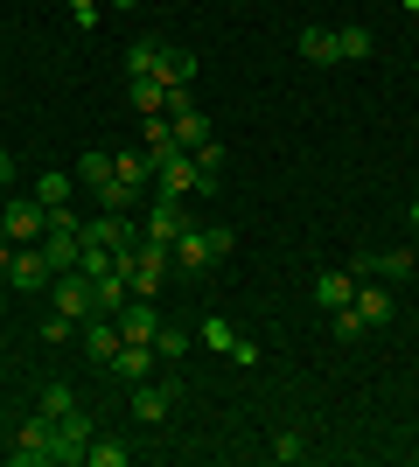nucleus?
Wrapping results in <instances>:
<instances>
[{"instance_id": "obj_18", "label": "nucleus", "mask_w": 419, "mask_h": 467, "mask_svg": "<svg viewBox=\"0 0 419 467\" xmlns=\"http://www.w3.org/2000/svg\"><path fill=\"white\" fill-rule=\"evenodd\" d=\"M168 91H189V78H196V57L189 49H161V70H154Z\"/></svg>"}, {"instance_id": "obj_13", "label": "nucleus", "mask_w": 419, "mask_h": 467, "mask_svg": "<svg viewBox=\"0 0 419 467\" xmlns=\"http://www.w3.org/2000/svg\"><path fill=\"white\" fill-rule=\"evenodd\" d=\"M140 231H147V237H161V244H175V237L189 231V216H182V202H175V195H154V216H147Z\"/></svg>"}, {"instance_id": "obj_4", "label": "nucleus", "mask_w": 419, "mask_h": 467, "mask_svg": "<svg viewBox=\"0 0 419 467\" xmlns=\"http://www.w3.org/2000/svg\"><path fill=\"white\" fill-rule=\"evenodd\" d=\"M84 237H99L105 252L120 258V252H140V237H147V231H140L133 216H112V210H99V216H91V223H84Z\"/></svg>"}, {"instance_id": "obj_29", "label": "nucleus", "mask_w": 419, "mask_h": 467, "mask_svg": "<svg viewBox=\"0 0 419 467\" xmlns=\"http://www.w3.org/2000/svg\"><path fill=\"white\" fill-rule=\"evenodd\" d=\"M161 70V49L154 42H133V49H126V78H154Z\"/></svg>"}, {"instance_id": "obj_23", "label": "nucleus", "mask_w": 419, "mask_h": 467, "mask_svg": "<svg viewBox=\"0 0 419 467\" xmlns=\"http://www.w3.org/2000/svg\"><path fill=\"white\" fill-rule=\"evenodd\" d=\"M203 140H210V119H203V112H196V105H189V112H182V119H175V147H182V154H196Z\"/></svg>"}, {"instance_id": "obj_37", "label": "nucleus", "mask_w": 419, "mask_h": 467, "mask_svg": "<svg viewBox=\"0 0 419 467\" xmlns=\"http://www.w3.org/2000/svg\"><path fill=\"white\" fill-rule=\"evenodd\" d=\"M399 7H405V15H419V0H399Z\"/></svg>"}, {"instance_id": "obj_7", "label": "nucleus", "mask_w": 419, "mask_h": 467, "mask_svg": "<svg viewBox=\"0 0 419 467\" xmlns=\"http://www.w3.org/2000/svg\"><path fill=\"white\" fill-rule=\"evenodd\" d=\"M154 195H175V202H182V195H196V161L182 154V147L154 161Z\"/></svg>"}, {"instance_id": "obj_22", "label": "nucleus", "mask_w": 419, "mask_h": 467, "mask_svg": "<svg viewBox=\"0 0 419 467\" xmlns=\"http://www.w3.org/2000/svg\"><path fill=\"white\" fill-rule=\"evenodd\" d=\"M300 57H308V63H342L336 28H300Z\"/></svg>"}, {"instance_id": "obj_30", "label": "nucleus", "mask_w": 419, "mask_h": 467, "mask_svg": "<svg viewBox=\"0 0 419 467\" xmlns=\"http://www.w3.org/2000/svg\"><path fill=\"white\" fill-rule=\"evenodd\" d=\"M336 49H342V63H357V57H371V28H336Z\"/></svg>"}, {"instance_id": "obj_38", "label": "nucleus", "mask_w": 419, "mask_h": 467, "mask_svg": "<svg viewBox=\"0 0 419 467\" xmlns=\"http://www.w3.org/2000/svg\"><path fill=\"white\" fill-rule=\"evenodd\" d=\"M112 7H140V0H112Z\"/></svg>"}, {"instance_id": "obj_36", "label": "nucleus", "mask_w": 419, "mask_h": 467, "mask_svg": "<svg viewBox=\"0 0 419 467\" xmlns=\"http://www.w3.org/2000/svg\"><path fill=\"white\" fill-rule=\"evenodd\" d=\"M405 223H413V237H419V195H413V210H405Z\"/></svg>"}, {"instance_id": "obj_6", "label": "nucleus", "mask_w": 419, "mask_h": 467, "mask_svg": "<svg viewBox=\"0 0 419 467\" xmlns=\"http://www.w3.org/2000/svg\"><path fill=\"white\" fill-rule=\"evenodd\" d=\"M91 440H99V419H91V411H70V419H57V467L63 461H84V447H91Z\"/></svg>"}, {"instance_id": "obj_31", "label": "nucleus", "mask_w": 419, "mask_h": 467, "mask_svg": "<svg viewBox=\"0 0 419 467\" xmlns=\"http://www.w3.org/2000/svg\"><path fill=\"white\" fill-rule=\"evenodd\" d=\"M329 328H336L342 342H357V335H371V321H363V314H357V300H350V307H336V314H329Z\"/></svg>"}, {"instance_id": "obj_5", "label": "nucleus", "mask_w": 419, "mask_h": 467, "mask_svg": "<svg viewBox=\"0 0 419 467\" xmlns=\"http://www.w3.org/2000/svg\"><path fill=\"white\" fill-rule=\"evenodd\" d=\"M0 223H7V237H15V244H42V231H49V210H42L36 195H15Z\"/></svg>"}, {"instance_id": "obj_2", "label": "nucleus", "mask_w": 419, "mask_h": 467, "mask_svg": "<svg viewBox=\"0 0 419 467\" xmlns=\"http://www.w3.org/2000/svg\"><path fill=\"white\" fill-rule=\"evenodd\" d=\"M49 293H57V314H63V321H78V328L99 314V293H91V279H84V273H57V279H49Z\"/></svg>"}, {"instance_id": "obj_33", "label": "nucleus", "mask_w": 419, "mask_h": 467, "mask_svg": "<svg viewBox=\"0 0 419 467\" xmlns=\"http://www.w3.org/2000/svg\"><path fill=\"white\" fill-rule=\"evenodd\" d=\"M273 461H279V467L308 461V440H300V432H279V440H273Z\"/></svg>"}, {"instance_id": "obj_19", "label": "nucleus", "mask_w": 419, "mask_h": 467, "mask_svg": "<svg viewBox=\"0 0 419 467\" xmlns=\"http://www.w3.org/2000/svg\"><path fill=\"white\" fill-rule=\"evenodd\" d=\"M70 189H78V175H57V168H42V182L28 195H36L42 210H63V202H70Z\"/></svg>"}, {"instance_id": "obj_8", "label": "nucleus", "mask_w": 419, "mask_h": 467, "mask_svg": "<svg viewBox=\"0 0 419 467\" xmlns=\"http://www.w3.org/2000/svg\"><path fill=\"white\" fill-rule=\"evenodd\" d=\"M175 398H182V384H154V377H147V384H133V419L140 426H161V419L175 411Z\"/></svg>"}, {"instance_id": "obj_1", "label": "nucleus", "mask_w": 419, "mask_h": 467, "mask_svg": "<svg viewBox=\"0 0 419 467\" xmlns=\"http://www.w3.org/2000/svg\"><path fill=\"white\" fill-rule=\"evenodd\" d=\"M7 461H15V467H57V419H42V411H36V419L15 432Z\"/></svg>"}, {"instance_id": "obj_26", "label": "nucleus", "mask_w": 419, "mask_h": 467, "mask_svg": "<svg viewBox=\"0 0 419 467\" xmlns=\"http://www.w3.org/2000/svg\"><path fill=\"white\" fill-rule=\"evenodd\" d=\"M78 411V390L70 384H42V419H70Z\"/></svg>"}, {"instance_id": "obj_14", "label": "nucleus", "mask_w": 419, "mask_h": 467, "mask_svg": "<svg viewBox=\"0 0 419 467\" xmlns=\"http://www.w3.org/2000/svg\"><path fill=\"white\" fill-rule=\"evenodd\" d=\"M112 175H120L133 195H147V189H154V154H147V147H133V154H112Z\"/></svg>"}, {"instance_id": "obj_17", "label": "nucleus", "mask_w": 419, "mask_h": 467, "mask_svg": "<svg viewBox=\"0 0 419 467\" xmlns=\"http://www.w3.org/2000/svg\"><path fill=\"white\" fill-rule=\"evenodd\" d=\"M126 98H133V112H140V119L168 112V84H161V78H133V84H126Z\"/></svg>"}, {"instance_id": "obj_34", "label": "nucleus", "mask_w": 419, "mask_h": 467, "mask_svg": "<svg viewBox=\"0 0 419 467\" xmlns=\"http://www.w3.org/2000/svg\"><path fill=\"white\" fill-rule=\"evenodd\" d=\"M63 7H70V21H78V28H99V0H63Z\"/></svg>"}, {"instance_id": "obj_28", "label": "nucleus", "mask_w": 419, "mask_h": 467, "mask_svg": "<svg viewBox=\"0 0 419 467\" xmlns=\"http://www.w3.org/2000/svg\"><path fill=\"white\" fill-rule=\"evenodd\" d=\"M189 342H196V335L168 328V321H161V328H154V356H168V363H182V356H189Z\"/></svg>"}, {"instance_id": "obj_20", "label": "nucleus", "mask_w": 419, "mask_h": 467, "mask_svg": "<svg viewBox=\"0 0 419 467\" xmlns=\"http://www.w3.org/2000/svg\"><path fill=\"white\" fill-rule=\"evenodd\" d=\"M140 147H147V154H175V119H168V112H154V119H147V126H140Z\"/></svg>"}, {"instance_id": "obj_16", "label": "nucleus", "mask_w": 419, "mask_h": 467, "mask_svg": "<svg viewBox=\"0 0 419 467\" xmlns=\"http://www.w3.org/2000/svg\"><path fill=\"white\" fill-rule=\"evenodd\" d=\"M315 300H321L329 314L350 307V300H357V273H321V279H315Z\"/></svg>"}, {"instance_id": "obj_12", "label": "nucleus", "mask_w": 419, "mask_h": 467, "mask_svg": "<svg viewBox=\"0 0 419 467\" xmlns=\"http://www.w3.org/2000/svg\"><path fill=\"white\" fill-rule=\"evenodd\" d=\"M413 265H419V244H413V252H357V265H350V273H357V279H371V273L399 279V273H413Z\"/></svg>"}, {"instance_id": "obj_25", "label": "nucleus", "mask_w": 419, "mask_h": 467, "mask_svg": "<svg viewBox=\"0 0 419 467\" xmlns=\"http://www.w3.org/2000/svg\"><path fill=\"white\" fill-rule=\"evenodd\" d=\"M105 182H112V154H99V147H91V154L78 161V189H91V195H99Z\"/></svg>"}, {"instance_id": "obj_3", "label": "nucleus", "mask_w": 419, "mask_h": 467, "mask_svg": "<svg viewBox=\"0 0 419 467\" xmlns=\"http://www.w3.org/2000/svg\"><path fill=\"white\" fill-rule=\"evenodd\" d=\"M49 279H57L49 252H42V244H15V265H7V286H15V293H42Z\"/></svg>"}, {"instance_id": "obj_10", "label": "nucleus", "mask_w": 419, "mask_h": 467, "mask_svg": "<svg viewBox=\"0 0 419 467\" xmlns=\"http://www.w3.org/2000/svg\"><path fill=\"white\" fill-rule=\"evenodd\" d=\"M78 335H84V349H91V363H112V356H120V342H126L112 314H91V321H84Z\"/></svg>"}, {"instance_id": "obj_11", "label": "nucleus", "mask_w": 419, "mask_h": 467, "mask_svg": "<svg viewBox=\"0 0 419 467\" xmlns=\"http://www.w3.org/2000/svg\"><path fill=\"white\" fill-rule=\"evenodd\" d=\"M154 328H161L154 300H147V293H133V300L120 307V335H126V342H154Z\"/></svg>"}, {"instance_id": "obj_9", "label": "nucleus", "mask_w": 419, "mask_h": 467, "mask_svg": "<svg viewBox=\"0 0 419 467\" xmlns=\"http://www.w3.org/2000/svg\"><path fill=\"white\" fill-rule=\"evenodd\" d=\"M105 370L120 377V384H147V377H154V342H120V356H112Z\"/></svg>"}, {"instance_id": "obj_24", "label": "nucleus", "mask_w": 419, "mask_h": 467, "mask_svg": "<svg viewBox=\"0 0 419 467\" xmlns=\"http://www.w3.org/2000/svg\"><path fill=\"white\" fill-rule=\"evenodd\" d=\"M357 314L371 321V328H384V321H392V293L384 286H357Z\"/></svg>"}, {"instance_id": "obj_27", "label": "nucleus", "mask_w": 419, "mask_h": 467, "mask_svg": "<svg viewBox=\"0 0 419 467\" xmlns=\"http://www.w3.org/2000/svg\"><path fill=\"white\" fill-rule=\"evenodd\" d=\"M203 342H210V349H217V356H231V349H238V328H231V321H224V314H210V321H203Z\"/></svg>"}, {"instance_id": "obj_32", "label": "nucleus", "mask_w": 419, "mask_h": 467, "mask_svg": "<svg viewBox=\"0 0 419 467\" xmlns=\"http://www.w3.org/2000/svg\"><path fill=\"white\" fill-rule=\"evenodd\" d=\"M84 461H91V467H126V447H120V440H105V432H99V440L84 447Z\"/></svg>"}, {"instance_id": "obj_35", "label": "nucleus", "mask_w": 419, "mask_h": 467, "mask_svg": "<svg viewBox=\"0 0 419 467\" xmlns=\"http://www.w3.org/2000/svg\"><path fill=\"white\" fill-rule=\"evenodd\" d=\"M203 231H210V252L231 258V244H238V237H231V223H203Z\"/></svg>"}, {"instance_id": "obj_15", "label": "nucleus", "mask_w": 419, "mask_h": 467, "mask_svg": "<svg viewBox=\"0 0 419 467\" xmlns=\"http://www.w3.org/2000/svg\"><path fill=\"white\" fill-rule=\"evenodd\" d=\"M175 265H182V273L217 265V252H210V231H182V237H175Z\"/></svg>"}, {"instance_id": "obj_21", "label": "nucleus", "mask_w": 419, "mask_h": 467, "mask_svg": "<svg viewBox=\"0 0 419 467\" xmlns=\"http://www.w3.org/2000/svg\"><path fill=\"white\" fill-rule=\"evenodd\" d=\"M91 293H99V314H120L126 300H133V286H126V273H99V279H91Z\"/></svg>"}]
</instances>
